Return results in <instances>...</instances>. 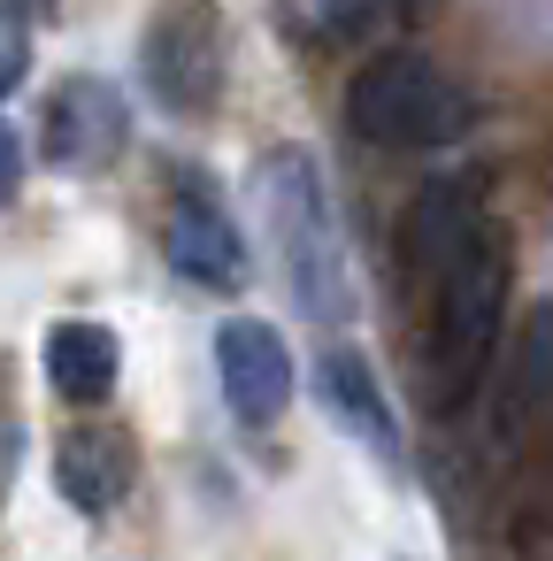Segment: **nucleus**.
Returning a JSON list of instances; mask_svg holds the SVG:
<instances>
[{"mask_svg":"<svg viewBox=\"0 0 553 561\" xmlns=\"http://www.w3.org/2000/svg\"><path fill=\"white\" fill-rule=\"evenodd\" d=\"M507 293H515V239L507 224H476L469 247L446 262V277L430 285V331H423V400L430 415H453L476 385H484V362L499 346V323H507Z\"/></svg>","mask_w":553,"mask_h":561,"instance_id":"f257e3e1","label":"nucleus"},{"mask_svg":"<svg viewBox=\"0 0 553 561\" xmlns=\"http://www.w3.org/2000/svg\"><path fill=\"white\" fill-rule=\"evenodd\" d=\"M262 216H269V239H277V262H285L300 316L346 323L354 316V262H346V231H338L323 162L308 147H277L262 162Z\"/></svg>","mask_w":553,"mask_h":561,"instance_id":"f03ea898","label":"nucleus"},{"mask_svg":"<svg viewBox=\"0 0 553 561\" xmlns=\"http://www.w3.org/2000/svg\"><path fill=\"white\" fill-rule=\"evenodd\" d=\"M469 93L415 47H392L377 62H361V78L346 85V131L361 147H384V154H430V147H453L469 131Z\"/></svg>","mask_w":553,"mask_h":561,"instance_id":"7ed1b4c3","label":"nucleus"},{"mask_svg":"<svg viewBox=\"0 0 553 561\" xmlns=\"http://www.w3.org/2000/svg\"><path fill=\"white\" fill-rule=\"evenodd\" d=\"M139 78H147L162 116H177V124L216 116L223 78H231L223 0H162L147 16V39H139Z\"/></svg>","mask_w":553,"mask_h":561,"instance_id":"20e7f679","label":"nucleus"},{"mask_svg":"<svg viewBox=\"0 0 553 561\" xmlns=\"http://www.w3.org/2000/svg\"><path fill=\"white\" fill-rule=\"evenodd\" d=\"M131 139V116H124V93L108 78H62L55 101H47V124H39V154L62 170V178H93L124 154Z\"/></svg>","mask_w":553,"mask_h":561,"instance_id":"39448f33","label":"nucleus"},{"mask_svg":"<svg viewBox=\"0 0 553 561\" xmlns=\"http://www.w3.org/2000/svg\"><path fill=\"white\" fill-rule=\"evenodd\" d=\"M216 377H223V400L246 431H269L292 408V354L262 316H231L216 331Z\"/></svg>","mask_w":553,"mask_h":561,"instance_id":"423d86ee","label":"nucleus"},{"mask_svg":"<svg viewBox=\"0 0 553 561\" xmlns=\"http://www.w3.org/2000/svg\"><path fill=\"white\" fill-rule=\"evenodd\" d=\"M162 254H170V270L177 277H193V285H208V293H239L254 270H246V239H239V224L208 201V193H185L177 208H170V224H162Z\"/></svg>","mask_w":553,"mask_h":561,"instance_id":"0eeeda50","label":"nucleus"},{"mask_svg":"<svg viewBox=\"0 0 553 561\" xmlns=\"http://www.w3.org/2000/svg\"><path fill=\"white\" fill-rule=\"evenodd\" d=\"M139 477V454L116 423H78L55 438V492L78 507V515H108Z\"/></svg>","mask_w":553,"mask_h":561,"instance_id":"6e6552de","label":"nucleus"},{"mask_svg":"<svg viewBox=\"0 0 553 561\" xmlns=\"http://www.w3.org/2000/svg\"><path fill=\"white\" fill-rule=\"evenodd\" d=\"M315 400H323V415H331L346 438H361L377 461H400V415H392L377 369H369L354 346H331V354L315 362Z\"/></svg>","mask_w":553,"mask_h":561,"instance_id":"1a4fd4ad","label":"nucleus"},{"mask_svg":"<svg viewBox=\"0 0 553 561\" xmlns=\"http://www.w3.org/2000/svg\"><path fill=\"white\" fill-rule=\"evenodd\" d=\"M545 400H553V300H538L522 316V331H515V354H507V369L492 385V438L515 446L545 415Z\"/></svg>","mask_w":553,"mask_h":561,"instance_id":"9d476101","label":"nucleus"},{"mask_svg":"<svg viewBox=\"0 0 553 561\" xmlns=\"http://www.w3.org/2000/svg\"><path fill=\"white\" fill-rule=\"evenodd\" d=\"M39 362H47L55 400H70V408H101V400L116 392V377H124V339H116L108 323H93V316H62V323L47 331Z\"/></svg>","mask_w":553,"mask_h":561,"instance_id":"9b49d317","label":"nucleus"},{"mask_svg":"<svg viewBox=\"0 0 553 561\" xmlns=\"http://www.w3.org/2000/svg\"><path fill=\"white\" fill-rule=\"evenodd\" d=\"M476 224H484V208H469L461 185H430V193L407 208V224H400V262H407V277H415V285H438L446 262L469 247Z\"/></svg>","mask_w":553,"mask_h":561,"instance_id":"f8f14e48","label":"nucleus"},{"mask_svg":"<svg viewBox=\"0 0 553 561\" xmlns=\"http://www.w3.org/2000/svg\"><path fill=\"white\" fill-rule=\"evenodd\" d=\"M515 553L522 561H553V454H545V469L530 477V492L515 507Z\"/></svg>","mask_w":553,"mask_h":561,"instance_id":"ddd939ff","label":"nucleus"},{"mask_svg":"<svg viewBox=\"0 0 553 561\" xmlns=\"http://www.w3.org/2000/svg\"><path fill=\"white\" fill-rule=\"evenodd\" d=\"M392 9H415V0H315V16H323L331 32H361V24H377V16H392Z\"/></svg>","mask_w":553,"mask_h":561,"instance_id":"4468645a","label":"nucleus"},{"mask_svg":"<svg viewBox=\"0 0 553 561\" xmlns=\"http://www.w3.org/2000/svg\"><path fill=\"white\" fill-rule=\"evenodd\" d=\"M16 454H24V423H16V408H9V362H0V500H9Z\"/></svg>","mask_w":553,"mask_h":561,"instance_id":"2eb2a0df","label":"nucleus"},{"mask_svg":"<svg viewBox=\"0 0 553 561\" xmlns=\"http://www.w3.org/2000/svg\"><path fill=\"white\" fill-rule=\"evenodd\" d=\"M24 193V139H16V124L0 116V208H9Z\"/></svg>","mask_w":553,"mask_h":561,"instance_id":"dca6fc26","label":"nucleus"},{"mask_svg":"<svg viewBox=\"0 0 553 561\" xmlns=\"http://www.w3.org/2000/svg\"><path fill=\"white\" fill-rule=\"evenodd\" d=\"M47 16H55V0H0V24H9V32H32Z\"/></svg>","mask_w":553,"mask_h":561,"instance_id":"f3484780","label":"nucleus"}]
</instances>
